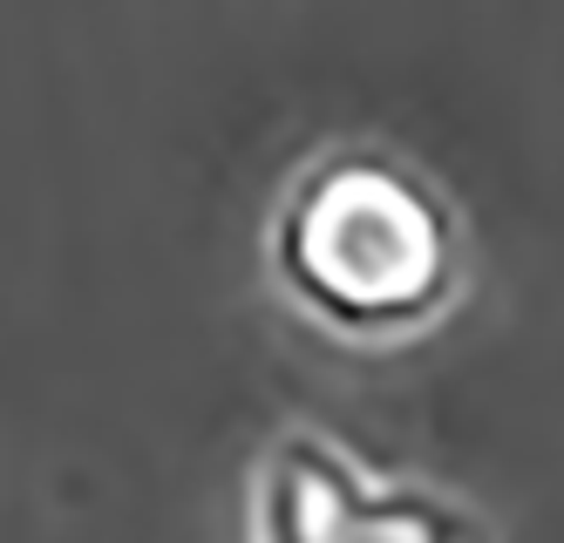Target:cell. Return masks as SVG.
Listing matches in <instances>:
<instances>
[{
    "label": "cell",
    "mask_w": 564,
    "mask_h": 543,
    "mask_svg": "<svg viewBox=\"0 0 564 543\" xmlns=\"http://www.w3.org/2000/svg\"><path fill=\"white\" fill-rule=\"evenodd\" d=\"M272 292L347 347H409L456 313L469 238L449 191L381 143L313 150L265 218Z\"/></svg>",
    "instance_id": "obj_1"
},
{
    "label": "cell",
    "mask_w": 564,
    "mask_h": 543,
    "mask_svg": "<svg viewBox=\"0 0 564 543\" xmlns=\"http://www.w3.org/2000/svg\"><path fill=\"white\" fill-rule=\"evenodd\" d=\"M259 543H449L490 536L497 517L469 510L456 489L422 476H381L327 428H279L252 469V517Z\"/></svg>",
    "instance_id": "obj_2"
}]
</instances>
